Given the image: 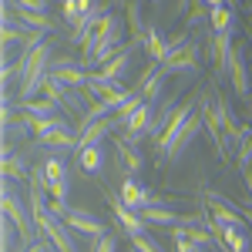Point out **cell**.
<instances>
[{
  "instance_id": "cell-10",
  "label": "cell",
  "mask_w": 252,
  "mask_h": 252,
  "mask_svg": "<svg viewBox=\"0 0 252 252\" xmlns=\"http://www.w3.org/2000/svg\"><path fill=\"white\" fill-rule=\"evenodd\" d=\"M212 104H215V115H219V128H222V135H225V145H229V155L235 158V141H239V118L232 115V108H229V101L222 94H215L212 97Z\"/></svg>"
},
{
  "instance_id": "cell-38",
  "label": "cell",
  "mask_w": 252,
  "mask_h": 252,
  "mask_svg": "<svg viewBox=\"0 0 252 252\" xmlns=\"http://www.w3.org/2000/svg\"><path fill=\"white\" fill-rule=\"evenodd\" d=\"M155 3H158V0H155Z\"/></svg>"
},
{
  "instance_id": "cell-11",
  "label": "cell",
  "mask_w": 252,
  "mask_h": 252,
  "mask_svg": "<svg viewBox=\"0 0 252 252\" xmlns=\"http://www.w3.org/2000/svg\"><path fill=\"white\" fill-rule=\"evenodd\" d=\"M108 202H111V209H115V219L121 222V229L128 232V239H138V235H145V219H141V212H131L125 202H121V195H108Z\"/></svg>"
},
{
  "instance_id": "cell-15",
  "label": "cell",
  "mask_w": 252,
  "mask_h": 252,
  "mask_svg": "<svg viewBox=\"0 0 252 252\" xmlns=\"http://www.w3.org/2000/svg\"><path fill=\"white\" fill-rule=\"evenodd\" d=\"M131 51H135V44H128V47H121L111 61H104L101 67H97V74L108 81H115V84H121V78L128 74V64H131Z\"/></svg>"
},
{
  "instance_id": "cell-17",
  "label": "cell",
  "mask_w": 252,
  "mask_h": 252,
  "mask_svg": "<svg viewBox=\"0 0 252 252\" xmlns=\"http://www.w3.org/2000/svg\"><path fill=\"white\" fill-rule=\"evenodd\" d=\"M145 54H148V61H152V64H165V58H168V37H165V34H158L155 24L148 27V37H145Z\"/></svg>"
},
{
  "instance_id": "cell-26",
  "label": "cell",
  "mask_w": 252,
  "mask_h": 252,
  "mask_svg": "<svg viewBox=\"0 0 252 252\" xmlns=\"http://www.w3.org/2000/svg\"><path fill=\"white\" fill-rule=\"evenodd\" d=\"M141 219L148 225H178L182 222V215H175L168 205H148V209H141Z\"/></svg>"
},
{
  "instance_id": "cell-14",
  "label": "cell",
  "mask_w": 252,
  "mask_h": 252,
  "mask_svg": "<svg viewBox=\"0 0 252 252\" xmlns=\"http://www.w3.org/2000/svg\"><path fill=\"white\" fill-rule=\"evenodd\" d=\"M125 20H128V44H135V47H145V37H148V27L152 24H145V14H141V3L131 0L128 7H125Z\"/></svg>"
},
{
  "instance_id": "cell-33",
  "label": "cell",
  "mask_w": 252,
  "mask_h": 252,
  "mask_svg": "<svg viewBox=\"0 0 252 252\" xmlns=\"http://www.w3.org/2000/svg\"><path fill=\"white\" fill-rule=\"evenodd\" d=\"M131 249H135V252H161V246L152 242L148 235H138V239H131Z\"/></svg>"
},
{
  "instance_id": "cell-5",
  "label": "cell",
  "mask_w": 252,
  "mask_h": 252,
  "mask_svg": "<svg viewBox=\"0 0 252 252\" xmlns=\"http://www.w3.org/2000/svg\"><path fill=\"white\" fill-rule=\"evenodd\" d=\"M225 74L232 81V91L239 101H246L249 97V67H246V47L235 40L232 44V54H229V67H225Z\"/></svg>"
},
{
  "instance_id": "cell-37",
  "label": "cell",
  "mask_w": 252,
  "mask_h": 252,
  "mask_svg": "<svg viewBox=\"0 0 252 252\" xmlns=\"http://www.w3.org/2000/svg\"><path fill=\"white\" fill-rule=\"evenodd\" d=\"M246 10H249V17H252V3H249V7H246Z\"/></svg>"
},
{
  "instance_id": "cell-13",
  "label": "cell",
  "mask_w": 252,
  "mask_h": 252,
  "mask_svg": "<svg viewBox=\"0 0 252 252\" xmlns=\"http://www.w3.org/2000/svg\"><path fill=\"white\" fill-rule=\"evenodd\" d=\"M232 34H212L209 44H205V51H209V61H212L215 74H225V67H229V54H232Z\"/></svg>"
},
{
  "instance_id": "cell-31",
  "label": "cell",
  "mask_w": 252,
  "mask_h": 252,
  "mask_svg": "<svg viewBox=\"0 0 252 252\" xmlns=\"http://www.w3.org/2000/svg\"><path fill=\"white\" fill-rule=\"evenodd\" d=\"M44 172H47V178H51V185H54V182H67V178H64V161H61L58 155L44 158Z\"/></svg>"
},
{
  "instance_id": "cell-24",
  "label": "cell",
  "mask_w": 252,
  "mask_h": 252,
  "mask_svg": "<svg viewBox=\"0 0 252 252\" xmlns=\"http://www.w3.org/2000/svg\"><path fill=\"white\" fill-rule=\"evenodd\" d=\"M209 27H212V34H232V27H235L232 7H229V3L212 7V14H209Z\"/></svg>"
},
{
  "instance_id": "cell-16",
  "label": "cell",
  "mask_w": 252,
  "mask_h": 252,
  "mask_svg": "<svg viewBox=\"0 0 252 252\" xmlns=\"http://www.w3.org/2000/svg\"><path fill=\"white\" fill-rule=\"evenodd\" d=\"M111 128H115V118H101L94 125H88L84 131L78 135V148H88V145H101L104 138L111 135Z\"/></svg>"
},
{
  "instance_id": "cell-36",
  "label": "cell",
  "mask_w": 252,
  "mask_h": 252,
  "mask_svg": "<svg viewBox=\"0 0 252 252\" xmlns=\"http://www.w3.org/2000/svg\"><path fill=\"white\" fill-rule=\"evenodd\" d=\"M34 249H37V252H58L54 246H51V242H40V246H34Z\"/></svg>"
},
{
  "instance_id": "cell-29",
  "label": "cell",
  "mask_w": 252,
  "mask_h": 252,
  "mask_svg": "<svg viewBox=\"0 0 252 252\" xmlns=\"http://www.w3.org/2000/svg\"><path fill=\"white\" fill-rule=\"evenodd\" d=\"M202 128H205V118H202V111H195V115L189 118V125H185V131H182V138H178V145H175V155L172 158L182 155V152H185V148L195 141V135H198Z\"/></svg>"
},
{
  "instance_id": "cell-4",
  "label": "cell",
  "mask_w": 252,
  "mask_h": 252,
  "mask_svg": "<svg viewBox=\"0 0 252 252\" xmlns=\"http://www.w3.org/2000/svg\"><path fill=\"white\" fill-rule=\"evenodd\" d=\"M118 195H121V202H125L131 212H141V209H148V205H165V198H158V195H152L145 185H138L135 175H125Z\"/></svg>"
},
{
  "instance_id": "cell-7",
  "label": "cell",
  "mask_w": 252,
  "mask_h": 252,
  "mask_svg": "<svg viewBox=\"0 0 252 252\" xmlns=\"http://www.w3.org/2000/svg\"><path fill=\"white\" fill-rule=\"evenodd\" d=\"M212 97L215 94H209V91H198V111H202L205 128H209V135H212V141H215V152H219L222 158H232L229 155V145H225V135H222V128H219V115H215Z\"/></svg>"
},
{
  "instance_id": "cell-18",
  "label": "cell",
  "mask_w": 252,
  "mask_h": 252,
  "mask_svg": "<svg viewBox=\"0 0 252 252\" xmlns=\"http://www.w3.org/2000/svg\"><path fill=\"white\" fill-rule=\"evenodd\" d=\"M3 178H7V182H24V178H31L27 158L20 155V152H3Z\"/></svg>"
},
{
  "instance_id": "cell-22",
  "label": "cell",
  "mask_w": 252,
  "mask_h": 252,
  "mask_svg": "<svg viewBox=\"0 0 252 252\" xmlns=\"http://www.w3.org/2000/svg\"><path fill=\"white\" fill-rule=\"evenodd\" d=\"M94 3H97V0H61V17L67 20L71 27H78L81 20L91 14Z\"/></svg>"
},
{
  "instance_id": "cell-35",
  "label": "cell",
  "mask_w": 252,
  "mask_h": 252,
  "mask_svg": "<svg viewBox=\"0 0 252 252\" xmlns=\"http://www.w3.org/2000/svg\"><path fill=\"white\" fill-rule=\"evenodd\" d=\"M239 212H242V219H249V222H252V205H249V202H246V205H242Z\"/></svg>"
},
{
  "instance_id": "cell-3",
  "label": "cell",
  "mask_w": 252,
  "mask_h": 252,
  "mask_svg": "<svg viewBox=\"0 0 252 252\" xmlns=\"http://www.w3.org/2000/svg\"><path fill=\"white\" fill-rule=\"evenodd\" d=\"M47 74H51L54 81H61L64 88H74V91L88 88V78H91V71H88L81 61H71V58H54Z\"/></svg>"
},
{
  "instance_id": "cell-8",
  "label": "cell",
  "mask_w": 252,
  "mask_h": 252,
  "mask_svg": "<svg viewBox=\"0 0 252 252\" xmlns=\"http://www.w3.org/2000/svg\"><path fill=\"white\" fill-rule=\"evenodd\" d=\"M165 81H168V74L161 71V64H148V67L141 71V78H138V84L131 88V91L141 94L148 104H155L158 97H161V91H165Z\"/></svg>"
},
{
  "instance_id": "cell-28",
  "label": "cell",
  "mask_w": 252,
  "mask_h": 252,
  "mask_svg": "<svg viewBox=\"0 0 252 252\" xmlns=\"http://www.w3.org/2000/svg\"><path fill=\"white\" fill-rule=\"evenodd\" d=\"M222 242L229 252H249V235H246V225H225L222 229Z\"/></svg>"
},
{
  "instance_id": "cell-6",
  "label": "cell",
  "mask_w": 252,
  "mask_h": 252,
  "mask_svg": "<svg viewBox=\"0 0 252 252\" xmlns=\"http://www.w3.org/2000/svg\"><path fill=\"white\" fill-rule=\"evenodd\" d=\"M198 54H202V51H198V44H195V40H189L185 47H178L175 54H168V58H165L161 71H165L168 78H172V74H195V71H198Z\"/></svg>"
},
{
  "instance_id": "cell-32",
  "label": "cell",
  "mask_w": 252,
  "mask_h": 252,
  "mask_svg": "<svg viewBox=\"0 0 252 252\" xmlns=\"http://www.w3.org/2000/svg\"><path fill=\"white\" fill-rule=\"evenodd\" d=\"M91 252H118V242L115 235H97V239H91Z\"/></svg>"
},
{
  "instance_id": "cell-25",
  "label": "cell",
  "mask_w": 252,
  "mask_h": 252,
  "mask_svg": "<svg viewBox=\"0 0 252 252\" xmlns=\"http://www.w3.org/2000/svg\"><path fill=\"white\" fill-rule=\"evenodd\" d=\"M78 165L84 175H97L101 165H104V155H101V145H88V148H78Z\"/></svg>"
},
{
  "instance_id": "cell-2",
  "label": "cell",
  "mask_w": 252,
  "mask_h": 252,
  "mask_svg": "<svg viewBox=\"0 0 252 252\" xmlns=\"http://www.w3.org/2000/svg\"><path fill=\"white\" fill-rule=\"evenodd\" d=\"M195 111H198V94H195L192 101H185V104H178V108L172 111L168 125H165V131L152 141L158 155H165V158L175 155V145H178V138H182V131H185V125H189V118H192Z\"/></svg>"
},
{
  "instance_id": "cell-23",
  "label": "cell",
  "mask_w": 252,
  "mask_h": 252,
  "mask_svg": "<svg viewBox=\"0 0 252 252\" xmlns=\"http://www.w3.org/2000/svg\"><path fill=\"white\" fill-rule=\"evenodd\" d=\"M14 10V7H10ZM14 17L24 24V27H31V31H37V34H47V31H54V24L47 17V10H14Z\"/></svg>"
},
{
  "instance_id": "cell-20",
  "label": "cell",
  "mask_w": 252,
  "mask_h": 252,
  "mask_svg": "<svg viewBox=\"0 0 252 252\" xmlns=\"http://www.w3.org/2000/svg\"><path fill=\"white\" fill-rule=\"evenodd\" d=\"M37 145H51V148H58V152H78V138L71 135L67 125H61V128H54L51 135L37 138Z\"/></svg>"
},
{
  "instance_id": "cell-34",
  "label": "cell",
  "mask_w": 252,
  "mask_h": 252,
  "mask_svg": "<svg viewBox=\"0 0 252 252\" xmlns=\"http://www.w3.org/2000/svg\"><path fill=\"white\" fill-rule=\"evenodd\" d=\"M47 198H54V202H64V198H67V182H54Z\"/></svg>"
},
{
  "instance_id": "cell-9",
  "label": "cell",
  "mask_w": 252,
  "mask_h": 252,
  "mask_svg": "<svg viewBox=\"0 0 252 252\" xmlns=\"http://www.w3.org/2000/svg\"><path fill=\"white\" fill-rule=\"evenodd\" d=\"M202 198H205V205H209V215H212L215 222H222V225H242V212H239V205H232V202H225V195L219 192H202Z\"/></svg>"
},
{
  "instance_id": "cell-19",
  "label": "cell",
  "mask_w": 252,
  "mask_h": 252,
  "mask_svg": "<svg viewBox=\"0 0 252 252\" xmlns=\"http://www.w3.org/2000/svg\"><path fill=\"white\" fill-rule=\"evenodd\" d=\"M152 121H155V118H152V104L145 101V104L138 108L135 115H131V118H128V121H125V135H128V138L148 135V128H152Z\"/></svg>"
},
{
  "instance_id": "cell-1",
  "label": "cell",
  "mask_w": 252,
  "mask_h": 252,
  "mask_svg": "<svg viewBox=\"0 0 252 252\" xmlns=\"http://www.w3.org/2000/svg\"><path fill=\"white\" fill-rule=\"evenodd\" d=\"M0 205H3V219H10L14 222V229L20 235V246L24 249H34L37 246V239H34V215H31V205H24V198L14 195V185L3 178V198H0Z\"/></svg>"
},
{
  "instance_id": "cell-30",
  "label": "cell",
  "mask_w": 252,
  "mask_h": 252,
  "mask_svg": "<svg viewBox=\"0 0 252 252\" xmlns=\"http://www.w3.org/2000/svg\"><path fill=\"white\" fill-rule=\"evenodd\" d=\"M209 14H212V7H205V3H195L192 10H189V17H185V31L192 34V31H205L209 27Z\"/></svg>"
},
{
  "instance_id": "cell-21",
  "label": "cell",
  "mask_w": 252,
  "mask_h": 252,
  "mask_svg": "<svg viewBox=\"0 0 252 252\" xmlns=\"http://www.w3.org/2000/svg\"><path fill=\"white\" fill-rule=\"evenodd\" d=\"M118 155H121V161L128 165V175H138L141 172V152H138V145H135V138H128V135H121L118 138Z\"/></svg>"
},
{
  "instance_id": "cell-27",
  "label": "cell",
  "mask_w": 252,
  "mask_h": 252,
  "mask_svg": "<svg viewBox=\"0 0 252 252\" xmlns=\"http://www.w3.org/2000/svg\"><path fill=\"white\" fill-rule=\"evenodd\" d=\"M24 115H34V118H58V104L51 101V97H31V101H24V104H17Z\"/></svg>"
},
{
  "instance_id": "cell-12",
  "label": "cell",
  "mask_w": 252,
  "mask_h": 252,
  "mask_svg": "<svg viewBox=\"0 0 252 252\" xmlns=\"http://www.w3.org/2000/svg\"><path fill=\"white\" fill-rule=\"evenodd\" d=\"M64 222H67L71 232H84V235H91V239L104 235V222H101L94 212H88V209H71Z\"/></svg>"
}]
</instances>
